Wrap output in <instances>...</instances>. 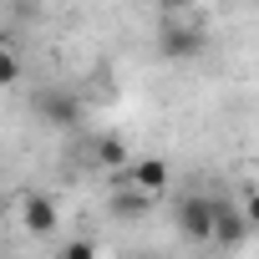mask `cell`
<instances>
[{
  "label": "cell",
  "mask_w": 259,
  "mask_h": 259,
  "mask_svg": "<svg viewBox=\"0 0 259 259\" xmlns=\"http://www.w3.org/2000/svg\"><path fill=\"white\" fill-rule=\"evenodd\" d=\"M21 219H26V229H31V234H41V239H46V234H56V224H61L56 203H51V198H41V193H31V198L21 203Z\"/></svg>",
  "instance_id": "6"
},
{
  "label": "cell",
  "mask_w": 259,
  "mask_h": 259,
  "mask_svg": "<svg viewBox=\"0 0 259 259\" xmlns=\"http://www.w3.org/2000/svg\"><path fill=\"white\" fill-rule=\"evenodd\" d=\"M213 229H219V198H203V193L178 198V234L188 244H213Z\"/></svg>",
  "instance_id": "2"
},
{
  "label": "cell",
  "mask_w": 259,
  "mask_h": 259,
  "mask_svg": "<svg viewBox=\"0 0 259 259\" xmlns=\"http://www.w3.org/2000/svg\"><path fill=\"white\" fill-rule=\"evenodd\" d=\"M239 208H244V219H249V224L259 229V188H249V193L239 198Z\"/></svg>",
  "instance_id": "11"
},
{
  "label": "cell",
  "mask_w": 259,
  "mask_h": 259,
  "mask_svg": "<svg viewBox=\"0 0 259 259\" xmlns=\"http://www.w3.org/2000/svg\"><path fill=\"white\" fill-rule=\"evenodd\" d=\"M21 81V56L11 41H0V87H16Z\"/></svg>",
  "instance_id": "9"
},
{
  "label": "cell",
  "mask_w": 259,
  "mask_h": 259,
  "mask_svg": "<svg viewBox=\"0 0 259 259\" xmlns=\"http://www.w3.org/2000/svg\"><path fill=\"white\" fill-rule=\"evenodd\" d=\"M31 112H36L46 127H76V122H81V97L66 92V87H36Z\"/></svg>",
  "instance_id": "3"
},
{
  "label": "cell",
  "mask_w": 259,
  "mask_h": 259,
  "mask_svg": "<svg viewBox=\"0 0 259 259\" xmlns=\"http://www.w3.org/2000/svg\"><path fill=\"white\" fill-rule=\"evenodd\" d=\"M208 46V31H203V21L193 16V11H168L163 21H158V51L168 56V61H188V56H198Z\"/></svg>",
  "instance_id": "1"
},
{
  "label": "cell",
  "mask_w": 259,
  "mask_h": 259,
  "mask_svg": "<svg viewBox=\"0 0 259 259\" xmlns=\"http://www.w3.org/2000/svg\"><path fill=\"white\" fill-rule=\"evenodd\" d=\"M61 259H97V244H92V239H71V244L61 249Z\"/></svg>",
  "instance_id": "10"
},
{
  "label": "cell",
  "mask_w": 259,
  "mask_h": 259,
  "mask_svg": "<svg viewBox=\"0 0 259 259\" xmlns=\"http://www.w3.org/2000/svg\"><path fill=\"white\" fill-rule=\"evenodd\" d=\"M148 208H153V198H148L143 188H117V193H112V213H117V219H143Z\"/></svg>",
  "instance_id": "8"
},
{
  "label": "cell",
  "mask_w": 259,
  "mask_h": 259,
  "mask_svg": "<svg viewBox=\"0 0 259 259\" xmlns=\"http://www.w3.org/2000/svg\"><path fill=\"white\" fill-rule=\"evenodd\" d=\"M138 259H153V254H138Z\"/></svg>",
  "instance_id": "12"
},
{
  "label": "cell",
  "mask_w": 259,
  "mask_h": 259,
  "mask_svg": "<svg viewBox=\"0 0 259 259\" xmlns=\"http://www.w3.org/2000/svg\"><path fill=\"white\" fill-rule=\"evenodd\" d=\"M92 158H97V168H133V153H127V143L117 133H102L97 148H92Z\"/></svg>",
  "instance_id": "7"
},
{
  "label": "cell",
  "mask_w": 259,
  "mask_h": 259,
  "mask_svg": "<svg viewBox=\"0 0 259 259\" xmlns=\"http://www.w3.org/2000/svg\"><path fill=\"white\" fill-rule=\"evenodd\" d=\"M168 183H173V173H168L163 158H138V163H133V188H143L148 198H163Z\"/></svg>",
  "instance_id": "5"
},
{
  "label": "cell",
  "mask_w": 259,
  "mask_h": 259,
  "mask_svg": "<svg viewBox=\"0 0 259 259\" xmlns=\"http://www.w3.org/2000/svg\"><path fill=\"white\" fill-rule=\"evenodd\" d=\"M249 219H244V208L239 203H229V198H219V229H213V244L219 249H239L244 239H249Z\"/></svg>",
  "instance_id": "4"
}]
</instances>
